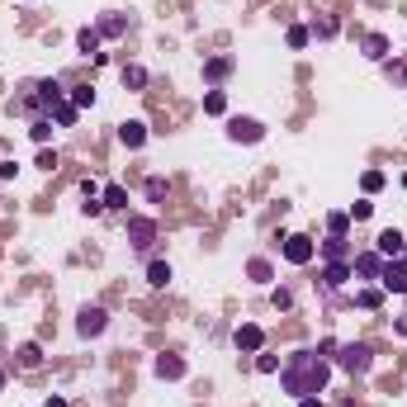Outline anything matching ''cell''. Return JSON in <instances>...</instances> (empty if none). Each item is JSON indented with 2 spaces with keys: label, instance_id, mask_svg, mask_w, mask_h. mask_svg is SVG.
<instances>
[{
  "label": "cell",
  "instance_id": "6da1fadb",
  "mask_svg": "<svg viewBox=\"0 0 407 407\" xmlns=\"http://www.w3.org/2000/svg\"><path fill=\"white\" fill-rule=\"evenodd\" d=\"M331 384V360L327 355H317V350H294L289 360L280 365V389L289 398H322Z\"/></svg>",
  "mask_w": 407,
  "mask_h": 407
},
{
  "label": "cell",
  "instance_id": "7a4b0ae2",
  "mask_svg": "<svg viewBox=\"0 0 407 407\" xmlns=\"http://www.w3.org/2000/svg\"><path fill=\"white\" fill-rule=\"evenodd\" d=\"M336 370H346L350 379H365L370 370H374V346H365V341L336 346Z\"/></svg>",
  "mask_w": 407,
  "mask_h": 407
},
{
  "label": "cell",
  "instance_id": "3957f363",
  "mask_svg": "<svg viewBox=\"0 0 407 407\" xmlns=\"http://www.w3.org/2000/svg\"><path fill=\"white\" fill-rule=\"evenodd\" d=\"M105 331H110V313H105L100 303H85L76 313V336L81 341H95V336H105Z\"/></svg>",
  "mask_w": 407,
  "mask_h": 407
},
{
  "label": "cell",
  "instance_id": "277c9868",
  "mask_svg": "<svg viewBox=\"0 0 407 407\" xmlns=\"http://www.w3.org/2000/svg\"><path fill=\"white\" fill-rule=\"evenodd\" d=\"M261 138H266V124H261V119H247V114H232V119H228V142L256 147Z\"/></svg>",
  "mask_w": 407,
  "mask_h": 407
},
{
  "label": "cell",
  "instance_id": "5b68a950",
  "mask_svg": "<svg viewBox=\"0 0 407 407\" xmlns=\"http://www.w3.org/2000/svg\"><path fill=\"white\" fill-rule=\"evenodd\" d=\"M152 242H157V218H142V213H133V218H128V247L147 256V251H152Z\"/></svg>",
  "mask_w": 407,
  "mask_h": 407
},
{
  "label": "cell",
  "instance_id": "8992f818",
  "mask_svg": "<svg viewBox=\"0 0 407 407\" xmlns=\"http://www.w3.org/2000/svg\"><path fill=\"white\" fill-rule=\"evenodd\" d=\"M280 256L289 261V266H308V261L317 256V242H313V237H303V232H294V237H284Z\"/></svg>",
  "mask_w": 407,
  "mask_h": 407
},
{
  "label": "cell",
  "instance_id": "52a82bcc",
  "mask_svg": "<svg viewBox=\"0 0 407 407\" xmlns=\"http://www.w3.org/2000/svg\"><path fill=\"white\" fill-rule=\"evenodd\" d=\"M232 346L242 355H261V350H266V331L256 327V322H242V327L232 331Z\"/></svg>",
  "mask_w": 407,
  "mask_h": 407
},
{
  "label": "cell",
  "instance_id": "ba28073f",
  "mask_svg": "<svg viewBox=\"0 0 407 407\" xmlns=\"http://www.w3.org/2000/svg\"><path fill=\"white\" fill-rule=\"evenodd\" d=\"M379 289L384 294H407V261H384V275H379Z\"/></svg>",
  "mask_w": 407,
  "mask_h": 407
},
{
  "label": "cell",
  "instance_id": "9c48e42d",
  "mask_svg": "<svg viewBox=\"0 0 407 407\" xmlns=\"http://www.w3.org/2000/svg\"><path fill=\"white\" fill-rule=\"evenodd\" d=\"M185 370H189L185 355H175V350H161L157 360H152V374H157V379H171V384H175V379H185Z\"/></svg>",
  "mask_w": 407,
  "mask_h": 407
},
{
  "label": "cell",
  "instance_id": "30bf717a",
  "mask_svg": "<svg viewBox=\"0 0 407 407\" xmlns=\"http://www.w3.org/2000/svg\"><path fill=\"white\" fill-rule=\"evenodd\" d=\"M350 275H355V270H350V261H327V270H322V289H327V294H336V289H346V284H350Z\"/></svg>",
  "mask_w": 407,
  "mask_h": 407
},
{
  "label": "cell",
  "instance_id": "8fae6325",
  "mask_svg": "<svg viewBox=\"0 0 407 407\" xmlns=\"http://www.w3.org/2000/svg\"><path fill=\"white\" fill-rule=\"evenodd\" d=\"M119 142H124L128 152H142V147H147V124H142V119H128V124H119Z\"/></svg>",
  "mask_w": 407,
  "mask_h": 407
},
{
  "label": "cell",
  "instance_id": "7c38bea8",
  "mask_svg": "<svg viewBox=\"0 0 407 407\" xmlns=\"http://www.w3.org/2000/svg\"><path fill=\"white\" fill-rule=\"evenodd\" d=\"M360 52L370 57V62H389V52H393L389 33H365V38H360Z\"/></svg>",
  "mask_w": 407,
  "mask_h": 407
},
{
  "label": "cell",
  "instance_id": "4fadbf2b",
  "mask_svg": "<svg viewBox=\"0 0 407 407\" xmlns=\"http://www.w3.org/2000/svg\"><path fill=\"white\" fill-rule=\"evenodd\" d=\"M350 270H355L360 280H379V275H384V256H379V251H360V256L350 261Z\"/></svg>",
  "mask_w": 407,
  "mask_h": 407
},
{
  "label": "cell",
  "instance_id": "5bb4252c",
  "mask_svg": "<svg viewBox=\"0 0 407 407\" xmlns=\"http://www.w3.org/2000/svg\"><path fill=\"white\" fill-rule=\"evenodd\" d=\"M379 256H384V261H398V256H403V251H407V242H403V232H393V228H389V232H379Z\"/></svg>",
  "mask_w": 407,
  "mask_h": 407
},
{
  "label": "cell",
  "instance_id": "9a60e30c",
  "mask_svg": "<svg viewBox=\"0 0 407 407\" xmlns=\"http://www.w3.org/2000/svg\"><path fill=\"white\" fill-rule=\"evenodd\" d=\"M247 275L256 284H275V266H270V256H251L247 261Z\"/></svg>",
  "mask_w": 407,
  "mask_h": 407
},
{
  "label": "cell",
  "instance_id": "2e32d148",
  "mask_svg": "<svg viewBox=\"0 0 407 407\" xmlns=\"http://www.w3.org/2000/svg\"><path fill=\"white\" fill-rule=\"evenodd\" d=\"M166 194H171V185H166L161 175H147V180H142V199L147 204H166Z\"/></svg>",
  "mask_w": 407,
  "mask_h": 407
},
{
  "label": "cell",
  "instance_id": "e0dca14e",
  "mask_svg": "<svg viewBox=\"0 0 407 407\" xmlns=\"http://www.w3.org/2000/svg\"><path fill=\"white\" fill-rule=\"evenodd\" d=\"M317 251H322L327 261H350V242H346V237H327V242H317Z\"/></svg>",
  "mask_w": 407,
  "mask_h": 407
},
{
  "label": "cell",
  "instance_id": "ac0fdd59",
  "mask_svg": "<svg viewBox=\"0 0 407 407\" xmlns=\"http://www.w3.org/2000/svg\"><path fill=\"white\" fill-rule=\"evenodd\" d=\"M95 29H100V38H124V33H128V19L110 10V15H105L100 24H95Z\"/></svg>",
  "mask_w": 407,
  "mask_h": 407
},
{
  "label": "cell",
  "instance_id": "d6986e66",
  "mask_svg": "<svg viewBox=\"0 0 407 407\" xmlns=\"http://www.w3.org/2000/svg\"><path fill=\"white\" fill-rule=\"evenodd\" d=\"M100 204H105V208H114V213H119V208H128V189H124V185H114V180H110V185L100 189Z\"/></svg>",
  "mask_w": 407,
  "mask_h": 407
},
{
  "label": "cell",
  "instance_id": "ffe728a7",
  "mask_svg": "<svg viewBox=\"0 0 407 407\" xmlns=\"http://www.w3.org/2000/svg\"><path fill=\"white\" fill-rule=\"evenodd\" d=\"M232 76V57H213V62L204 66V81H208V85H218V81H228Z\"/></svg>",
  "mask_w": 407,
  "mask_h": 407
},
{
  "label": "cell",
  "instance_id": "44dd1931",
  "mask_svg": "<svg viewBox=\"0 0 407 407\" xmlns=\"http://www.w3.org/2000/svg\"><path fill=\"white\" fill-rule=\"evenodd\" d=\"M76 47H81V57H100V29L85 24V29L76 33Z\"/></svg>",
  "mask_w": 407,
  "mask_h": 407
},
{
  "label": "cell",
  "instance_id": "7402d4cb",
  "mask_svg": "<svg viewBox=\"0 0 407 407\" xmlns=\"http://www.w3.org/2000/svg\"><path fill=\"white\" fill-rule=\"evenodd\" d=\"M119 76H124V90H142V85H147V66H142V62H128Z\"/></svg>",
  "mask_w": 407,
  "mask_h": 407
},
{
  "label": "cell",
  "instance_id": "603a6c76",
  "mask_svg": "<svg viewBox=\"0 0 407 407\" xmlns=\"http://www.w3.org/2000/svg\"><path fill=\"white\" fill-rule=\"evenodd\" d=\"M147 284H152V289H166V284H171V266H166V261H147Z\"/></svg>",
  "mask_w": 407,
  "mask_h": 407
},
{
  "label": "cell",
  "instance_id": "cb8c5ba5",
  "mask_svg": "<svg viewBox=\"0 0 407 407\" xmlns=\"http://www.w3.org/2000/svg\"><path fill=\"white\" fill-rule=\"evenodd\" d=\"M19 365H24V370H38V365H43V346L24 341V346H19Z\"/></svg>",
  "mask_w": 407,
  "mask_h": 407
},
{
  "label": "cell",
  "instance_id": "d4e9b609",
  "mask_svg": "<svg viewBox=\"0 0 407 407\" xmlns=\"http://www.w3.org/2000/svg\"><path fill=\"white\" fill-rule=\"evenodd\" d=\"M204 114L223 119V114H228V95H223V90H208V95H204Z\"/></svg>",
  "mask_w": 407,
  "mask_h": 407
},
{
  "label": "cell",
  "instance_id": "484cf974",
  "mask_svg": "<svg viewBox=\"0 0 407 407\" xmlns=\"http://www.w3.org/2000/svg\"><path fill=\"white\" fill-rule=\"evenodd\" d=\"M76 105H71V100H62V105H57V110H52V114H47V119H52V124H62V128H71V124H76Z\"/></svg>",
  "mask_w": 407,
  "mask_h": 407
},
{
  "label": "cell",
  "instance_id": "4316f807",
  "mask_svg": "<svg viewBox=\"0 0 407 407\" xmlns=\"http://www.w3.org/2000/svg\"><path fill=\"white\" fill-rule=\"evenodd\" d=\"M308 33H313V38H336V33H341V24H336V19H313V24H308Z\"/></svg>",
  "mask_w": 407,
  "mask_h": 407
},
{
  "label": "cell",
  "instance_id": "83f0119b",
  "mask_svg": "<svg viewBox=\"0 0 407 407\" xmlns=\"http://www.w3.org/2000/svg\"><path fill=\"white\" fill-rule=\"evenodd\" d=\"M29 138L38 142V147H47V138H52V119H33V124H29Z\"/></svg>",
  "mask_w": 407,
  "mask_h": 407
},
{
  "label": "cell",
  "instance_id": "f1b7e54d",
  "mask_svg": "<svg viewBox=\"0 0 407 407\" xmlns=\"http://www.w3.org/2000/svg\"><path fill=\"white\" fill-rule=\"evenodd\" d=\"M346 228H350V213H327V237H346Z\"/></svg>",
  "mask_w": 407,
  "mask_h": 407
},
{
  "label": "cell",
  "instance_id": "f546056e",
  "mask_svg": "<svg viewBox=\"0 0 407 407\" xmlns=\"http://www.w3.org/2000/svg\"><path fill=\"white\" fill-rule=\"evenodd\" d=\"M308 38H313L308 24H289V33H284V43H289V47H308Z\"/></svg>",
  "mask_w": 407,
  "mask_h": 407
},
{
  "label": "cell",
  "instance_id": "4dcf8cb0",
  "mask_svg": "<svg viewBox=\"0 0 407 407\" xmlns=\"http://www.w3.org/2000/svg\"><path fill=\"white\" fill-rule=\"evenodd\" d=\"M71 105H76V110H90L95 90H90V85H71Z\"/></svg>",
  "mask_w": 407,
  "mask_h": 407
},
{
  "label": "cell",
  "instance_id": "1f68e13d",
  "mask_svg": "<svg viewBox=\"0 0 407 407\" xmlns=\"http://www.w3.org/2000/svg\"><path fill=\"white\" fill-rule=\"evenodd\" d=\"M384 76H389L393 85H407V62H384Z\"/></svg>",
  "mask_w": 407,
  "mask_h": 407
},
{
  "label": "cell",
  "instance_id": "d6a6232c",
  "mask_svg": "<svg viewBox=\"0 0 407 407\" xmlns=\"http://www.w3.org/2000/svg\"><path fill=\"white\" fill-rule=\"evenodd\" d=\"M355 303H360V308H379V303H384V289H360Z\"/></svg>",
  "mask_w": 407,
  "mask_h": 407
},
{
  "label": "cell",
  "instance_id": "836d02e7",
  "mask_svg": "<svg viewBox=\"0 0 407 407\" xmlns=\"http://www.w3.org/2000/svg\"><path fill=\"white\" fill-rule=\"evenodd\" d=\"M346 213H350V218H355V223H365V218H370V213H374V204H370V199H355V204H350V208H346Z\"/></svg>",
  "mask_w": 407,
  "mask_h": 407
},
{
  "label": "cell",
  "instance_id": "e575fe53",
  "mask_svg": "<svg viewBox=\"0 0 407 407\" xmlns=\"http://www.w3.org/2000/svg\"><path fill=\"white\" fill-rule=\"evenodd\" d=\"M256 370H261V374H280V360H275V355H266V350H261V355H256Z\"/></svg>",
  "mask_w": 407,
  "mask_h": 407
},
{
  "label": "cell",
  "instance_id": "d590c367",
  "mask_svg": "<svg viewBox=\"0 0 407 407\" xmlns=\"http://www.w3.org/2000/svg\"><path fill=\"white\" fill-rule=\"evenodd\" d=\"M270 298H275V308H280V313H289V308H294V294H289L284 284H280V289H275V294H270Z\"/></svg>",
  "mask_w": 407,
  "mask_h": 407
},
{
  "label": "cell",
  "instance_id": "8d00e7d4",
  "mask_svg": "<svg viewBox=\"0 0 407 407\" xmlns=\"http://www.w3.org/2000/svg\"><path fill=\"white\" fill-rule=\"evenodd\" d=\"M365 194H374V189H384V171H365Z\"/></svg>",
  "mask_w": 407,
  "mask_h": 407
},
{
  "label": "cell",
  "instance_id": "74e56055",
  "mask_svg": "<svg viewBox=\"0 0 407 407\" xmlns=\"http://www.w3.org/2000/svg\"><path fill=\"white\" fill-rule=\"evenodd\" d=\"M38 171H57V152H52V147L38 152Z\"/></svg>",
  "mask_w": 407,
  "mask_h": 407
},
{
  "label": "cell",
  "instance_id": "f35d334b",
  "mask_svg": "<svg viewBox=\"0 0 407 407\" xmlns=\"http://www.w3.org/2000/svg\"><path fill=\"white\" fill-rule=\"evenodd\" d=\"M298 407H322V398H298Z\"/></svg>",
  "mask_w": 407,
  "mask_h": 407
},
{
  "label": "cell",
  "instance_id": "ab89813d",
  "mask_svg": "<svg viewBox=\"0 0 407 407\" xmlns=\"http://www.w3.org/2000/svg\"><path fill=\"white\" fill-rule=\"evenodd\" d=\"M393 327H398V336H407V317H398V322H393Z\"/></svg>",
  "mask_w": 407,
  "mask_h": 407
},
{
  "label": "cell",
  "instance_id": "60d3db41",
  "mask_svg": "<svg viewBox=\"0 0 407 407\" xmlns=\"http://www.w3.org/2000/svg\"><path fill=\"white\" fill-rule=\"evenodd\" d=\"M43 407H66V398H47V403Z\"/></svg>",
  "mask_w": 407,
  "mask_h": 407
},
{
  "label": "cell",
  "instance_id": "b9f144b4",
  "mask_svg": "<svg viewBox=\"0 0 407 407\" xmlns=\"http://www.w3.org/2000/svg\"><path fill=\"white\" fill-rule=\"evenodd\" d=\"M0 389H5V374H0Z\"/></svg>",
  "mask_w": 407,
  "mask_h": 407
}]
</instances>
